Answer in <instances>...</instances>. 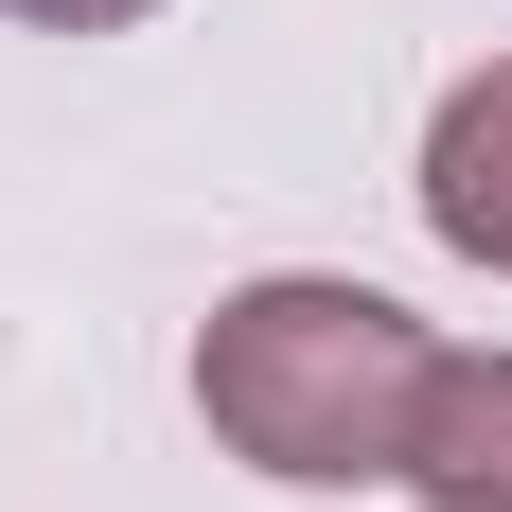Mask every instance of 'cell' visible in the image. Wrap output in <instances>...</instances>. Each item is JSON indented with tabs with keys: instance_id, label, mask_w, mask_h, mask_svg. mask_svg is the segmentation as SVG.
<instances>
[{
	"instance_id": "cell-4",
	"label": "cell",
	"mask_w": 512,
	"mask_h": 512,
	"mask_svg": "<svg viewBox=\"0 0 512 512\" xmlns=\"http://www.w3.org/2000/svg\"><path fill=\"white\" fill-rule=\"evenodd\" d=\"M18 36H124V18H159V0H0Z\"/></svg>"
},
{
	"instance_id": "cell-3",
	"label": "cell",
	"mask_w": 512,
	"mask_h": 512,
	"mask_svg": "<svg viewBox=\"0 0 512 512\" xmlns=\"http://www.w3.org/2000/svg\"><path fill=\"white\" fill-rule=\"evenodd\" d=\"M407 495L424 512H512V354H442L424 442H407Z\"/></svg>"
},
{
	"instance_id": "cell-2",
	"label": "cell",
	"mask_w": 512,
	"mask_h": 512,
	"mask_svg": "<svg viewBox=\"0 0 512 512\" xmlns=\"http://www.w3.org/2000/svg\"><path fill=\"white\" fill-rule=\"evenodd\" d=\"M424 230L512 283V53H477L460 89L424 106Z\"/></svg>"
},
{
	"instance_id": "cell-1",
	"label": "cell",
	"mask_w": 512,
	"mask_h": 512,
	"mask_svg": "<svg viewBox=\"0 0 512 512\" xmlns=\"http://www.w3.org/2000/svg\"><path fill=\"white\" fill-rule=\"evenodd\" d=\"M424 389H442V336H424L389 283H336V265H265L195 318V424L283 495H371L407 477Z\"/></svg>"
}]
</instances>
